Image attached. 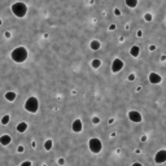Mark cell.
I'll return each mask as SVG.
<instances>
[{"label":"cell","mask_w":166,"mask_h":166,"mask_svg":"<svg viewBox=\"0 0 166 166\" xmlns=\"http://www.w3.org/2000/svg\"><path fill=\"white\" fill-rule=\"evenodd\" d=\"M83 130V125H82V121L80 119H75L73 122V131L74 132H80Z\"/></svg>","instance_id":"obj_9"},{"label":"cell","mask_w":166,"mask_h":166,"mask_svg":"<svg viewBox=\"0 0 166 166\" xmlns=\"http://www.w3.org/2000/svg\"><path fill=\"white\" fill-rule=\"evenodd\" d=\"M165 24H166V21H165Z\"/></svg>","instance_id":"obj_29"},{"label":"cell","mask_w":166,"mask_h":166,"mask_svg":"<svg viewBox=\"0 0 166 166\" xmlns=\"http://www.w3.org/2000/svg\"><path fill=\"white\" fill-rule=\"evenodd\" d=\"M26 130H27V123L21 122V123L17 125V131H18V132H25Z\"/></svg>","instance_id":"obj_12"},{"label":"cell","mask_w":166,"mask_h":166,"mask_svg":"<svg viewBox=\"0 0 166 166\" xmlns=\"http://www.w3.org/2000/svg\"><path fill=\"white\" fill-rule=\"evenodd\" d=\"M12 58L16 62H24L27 58V49L25 47H17L16 49H13L12 52Z\"/></svg>","instance_id":"obj_1"},{"label":"cell","mask_w":166,"mask_h":166,"mask_svg":"<svg viewBox=\"0 0 166 166\" xmlns=\"http://www.w3.org/2000/svg\"><path fill=\"white\" fill-rule=\"evenodd\" d=\"M149 49H150V51H154V49H156V47H154V46H150V47H149Z\"/></svg>","instance_id":"obj_27"},{"label":"cell","mask_w":166,"mask_h":166,"mask_svg":"<svg viewBox=\"0 0 166 166\" xmlns=\"http://www.w3.org/2000/svg\"><path fill=\"white\" fill-rule=\"evenodd\" d=\"M25 109L27 112H30V113H36L38 109H39V101H38V99L34 97V96L29 97L26 100V103H25Z\"/></svg>","instance_id":"obj_3"},{"label":"cell","mask_w":166,"mask_h":166,"mask_svg":"<svg viewBox=\"0 0 166 166\" xmlns=\"http://www.w3.org/2000/svg\"><path fill=\"white\" fill-rule=\"evenodd\" d=\"M114 29H116V25H110L109 26V30H114Z\"/></svg>","instance_id":"obj_26"},{"label":"cell","mask_w":166,"mask_h":166,"mask_svg":"<svg viewBox=\"0 0 166 166\" xmlns=\"http://www.w3.org/2000/svg\"><path fill=\"white\" fill-rule=\"evenodd\" d=\"M122 67H123V61L119 60V58H114V61L112 64V71L118 73L119 70H122Z\"/></svg>","instance_id":"obj_6"},{"label":"cell","mask_w":166,"mask_h":166,"mask_svg":"<svg viewBox=\"0 0 166 166\" xmlns=\"http://www.w3.org/2000/svg\"><path fill=\"white\" fill-rule=\"evenodd\" d=\"M43 166H46V165H43Z\"/></svg>","instance_id":"obj_28"},{"label":"cell","mask_w":166,"mask_h":166,"mask_svg":"<svg viewBox=\"0 0 166 166\" xmlns=\"http://www.w3.org/2000/svg\"><path fill=\"white\" fill-rule=\"evenodd\" d=\"M152 18H153V17H152L150 13H145V14H144V20H145V21L149 22V21H152Z\"/></svg>","instance_id":"obj_19"},{"label":"cell","mask_w":166,"mask_h":166,"mask_svg":"<svg viewBox=\"0 0 166 166\" xmlns=\"http://www.w3.org/2000/svg\"><path fill=\"white\" fill-rule=\"evenodd\" d=\"M91 65H92V67H94V69H97V67H100L101 61H100V60H97V58H95V60H92Z\"/></svg>","instance_id":"obj_15"},{"label":"cell","mask_w":166,"mask_h":166,"mask_svg":"<svg viewBox=\"0 0 166 166\" xmlns=\"http://www.w3.org/2000/svg\"><path fill=\"white\" fill-rule=\"evenodd\" d=\"M64 162H65L64 158H60V160H58V163H60V165H64Z\"/></svg>","instance_id":"obj_25"},{"label":"cell","mask_w":166,"mask_h":166,"mask_svg":"<svg viewBox=\"0 0 166 166\" xmlns=\"http://www.w3.org/2000/svg\"><path fill=\"white\" fill-rule=\"evenodd\" d=\"M162 80V77L157 73H150L149 74V82L152 83V85H158V83H161Z\"/></svg>","instance_id":"obj_7"},{"label":"cell","mask_w":166,"mask_h":166,"mask_svg":"<svg viewBox=\"0 0 166 166\" xmlns=\"http://www.w3.org/2000/svg\"><path fill=\"white\" fill-rule=\"evenodd\" d=\"M5 99H7V100H9V101H13V100L16 99V94H14V92H12V91H9V92H7V94H5Z\"/></svg>","instance_id":"obj_14"},{"label":"cell","mask_w":166,"mask_h":166,"mask_svg":"<svg viewBox=\"0 0 166 166\" xmlns=\"http://www.w3.org/2000/svg\"><path fill=\"white\" fill-rule=\"evenodd\" d=\"M130 53H131V56H132V57H138V56H139V53H140V48H139L138 46H134V47H131Z\"/></svg>","instance_id":"obj_11"},{"label":"cell","mask_w":166,"mask_h":166,"mask_svg":"<svg viewBox=\"0 0 166 166\" xmlns=\"http://www.w3.org/2000/svg\"><path fill=\"white\" fill-rule=\"evenodd\" d=\"M114 13H116L117 16H119V14H121V11H119V9H114Z\"/></svg>","instance_id":"obj_24"},{"label":"cell","mask_w":166,"mask_h":166,"mask_svg":"<svg viewBox=\"0 0 166 166\" xmlns=\"http://www.w3.org/2000/svg\"><path fill=\"white\" fill-rule=\"evenodd\" d=\"M129 118L132 121V122H141V114L136 110H131L129 113Z\"/></svg>","instance_id":"obj_8"},{"label":"cell","mask_w":166,"mask_h":166,"mask_svg":"<svg viewBox=\"0 0 166 166\" xmlns=\"http://www.w3.org/2000/svg\"><path fill=\"white\" fill-rule=\"evenodd\" d=\"M52 145H53L52 140H51V139H48V140L46 141V144H44V148H46L47 150H51V149H52Z\"/></svg>","instance_id":"obj_17"},{"label":"cell","mask_w":166,"mask_h":166,"mask_svg":"<svg viewBox=\"0 0 166 166\" xmlns=\"http://www.w3.org/2000/svg\"><path fill=\"white\" fill-rule=\"evenodd\" d=\"M125 2H126V5L130 8H135L138 5V0H125Z\"/></svg>","instance_id":"obj_13"},{"label":"cell","mask_w":166,"mask_h":166,"mask_svg":"<svg viewBox=\"0 0 166 166\" xmlns=\"http://www.w3.org/2000/svg\"><path fill=\"white\" fill-rule=\"evenodd\" d=\"M92 122H94L95 125H97V123L100 122V118H99V117H94V118H92Z\"/></svg>","instance_id":"obj_20"},{"label":"cell","mask_w":166,"mask_h":166,"mask_svg":"<svg viewBox=\"0 0 166 166\" xmlns=\"http://www.w3.org/2000/svg\"><path fill=\"white\" fill-rule=\"evenodd\" d=\"M135 79V74H130L129 75V80H134Z\"/></svg>","instance_id":"obj_22"},{"label":"cell","mask_w":166,"mask_h":166,"mask_svg":"<svg viewBox=\"0 0 166 166\" xmlns=\"http://www.w3.org/2000/svg\"><path fill=\"white\" fill-rule=\"evenodd\" d=\"M12 12H13L14 16H17V17H25L26 13H27V7H26V4L18 2V3H14V4L12 5Z\"/></svg>","instance_id":"obj_2"},{"label":"cell","mask_w":166,"mask_h":166,"mask_svg":"<svg viewBox=\"0 0 166 166\" xmlns=\"http://www.w3.org/2000/svg\"><path fill=\"white\" fill-rule=\"evenodd\" d=\"M91 48H92V49H99V48H100V42L92 40V42H91Z\"/></svg>","instance_id":"obj_16"},{"label":"cell","mask_w":166,"mask_h":166,"mask_svg":"<svg viewBox=\"0 0 166 166\" xmlns=\"http://www.w3.org/2000/svg\"><path fill=\"white\" fill-rule=\"evenodd\" d=\"M0 144H2V145L11 144V136L9 135H2V138H0Z\"/></svg>","instance_id":"obj_10"},{"label":"cell","mask_w":166,"mask_h":166,"mask_svg":"<svg viewBox=\"0 0 166 166\" xmlns=\"http://www.w3.org/2000/svg\"><path fill=\"white\" fill-rule=\"evenodd\" d=\"M21 166H31V162L30 161H25V162L21 163Z\"/></svg>","instance_id":"obj_21"},{"label":"cell","mask_w":166,"mask_h":166,"mask_svg":"<svg viewBox=\"0 0 166 166\" xmlns=\"http://www.w3.org/2000/svg\"><path fill=\"white\" fill-rule=\"evenodd\" d=\"M9 119H11V117L7 114V116H4L3 118H2V125H7L8 122H9Z\"/></svg>","instance_id":"obj_18"},{"label":"cell","mask_w":166,"mask_h":166,"mask_svg":"<svg viewBox=\"0 0 166 166\" xmlns=\"http://www.w3.org/2000/svg\"><path fill=\"white\" fill-rule=\"evenodd\" d=\"M131 166H143V165H141L140 162H134V163L131 165Z\"/></svg>","instance_id":"obj_23"},{"label":"cell","mask_w":166,"mask_h":166,"mask_svg":"<svg viewBox=\"0 0 166 166\" xmlns=\"http://www.w3.org/2000/svg\"><path fill=\"white\" fill-rule=\"evenodd\" d=\"M154 161H156V163H163L166 161V150L165 149L158 150L154 156Z\"/></svg>","instance_id":"obj_5"},{"label":"cell","mask_w":166,"mask_h":166,"mask_svg":"<svg viewBox=\"0 0 166 166\" xmlns=\"http://www.w3.org/2000/svg\"><path fill=\"white\" fill-rule=\"evenodd\" d=\"M88 145H90V149H91V152H92V153H99V152L101 150V148H103L101 141H100L99 139H96V138L90 139Z\"/></svg>","instance_id":"obj_4"}]
</instances>
